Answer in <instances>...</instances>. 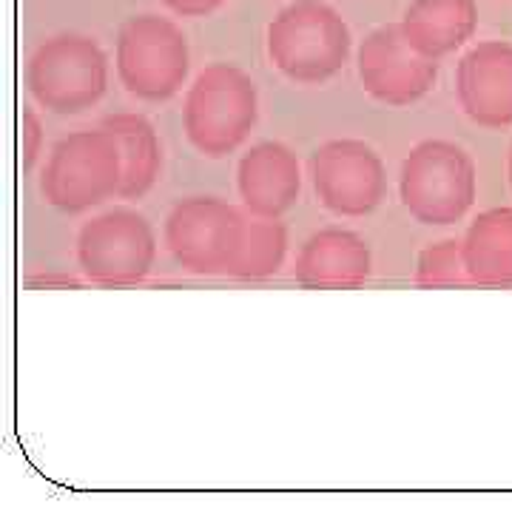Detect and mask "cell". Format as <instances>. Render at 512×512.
<instances>
[{
  "instance_id": "cell-1",
  "label": "cell",
  "mask_w": 512,
  "mask_h": 512,
  "mask_svg": "<svg viewBox=\"0 0 512 512\" xmlns=\"http://www.w3.org/2000/svg\"><path fill=\"white\" fill-rule=\"evenodd\" d=\"M256 114L259 97L251 74L231 63H211L185 94V137L200 154L220 160L248 140Z\"/></svg>"
},
{
  "instance_id": "cell-2",
  "label": "cell",
  "mask_w": 512,
  "mask_h": 512,
  "mask_svg": "<svg viewBox=\"0 0 512 512\" xmlns=\"http://www.w3.org/2000/svg\"><path fill=\"white\" fill-rule=\"evenodd\" d=\"M348 23L322 0H296L268 26V57L293 83H325L350 57Z\"/></svg>"
},
{
  "instance_id": "cell-3",
  "label": "cell",
  "mask_w": 512,
  "mask_h": 512,
  "mask_svg": "<svg viewBox=\"0 0 512 512\" xmlns=\"http://www.w3.org/2000/svg\"><path fill=\"white\" fill-rule=\"evenodd\" d=\"M399 194L421 225H456L476 200V163L456 143L424 140L402 163Z\"/></svg>"
},
{
  "instance_id": "cell-4",
  "label": "cell",
  "mask_w": 512,
  "mask_h": 512,
  "mask_svg": "<svg viewBox=\"0 0 512 512\" xmlns=\"http://www.w3.org/2000/svg\"><path fill=\"white\" fill-rule=\"evenodd\" d=\"M123 154L106 128L74 131L63 137L43 168L40 191L49 205L66 214H80L120 191Z\"/></svg>"
},
{
  "instance_id": "cell-5",
  "label": "cell",
  "mask_w": 512,
  "mask_h": 512,
  "mask_svg": "<svg viewBox=\"0 0 512 512\" xmlns=\"http://www.w3.org/2000/svg\"><path fill=\"white\" fill-rule=\"evenodd\" d=\"M26 83L37 103L52 114L92 109L109 86V60L86 35H55L29 57Z\"/></svg>"
},
{
  "instance_id": "cell-6",
  "label": "cell",
  "mask_w": 512,
  "mask_h": 512,
  "mask_svg": "<svg viewBox=\"0 0 512 512\" xmlns=\"http://www.w3.org/2000/svg\"><path fill=\"white\" fill-rule=\"evenodd\" d=\"M191 69L188 40L174 20L134 15L117 32V74L128 92L148 103L183 89Z\"/></svg>"
},
{
  "instance_id": "cell-7",
  "label": "cell",
  "mask_w": 512,
  "mask_h": 512,
  "mask_svg": "<svg viewBox=\"0 0 512 512\" xmlns=\"http://www.w3.org/2000/svg\"><path fill=\"white\" fill-rule=\"evenodd\" d=\"M245 217L217 197L180 200L165 220V248L194 276L228 274L245 237Z\"/></svg>"
},
{
  "instance_id": "cell-8",
  "label": "cell",
  "mask_w": 512,
  "mask_h": 512,
  "mask_svg": "<svg viewBox=\"0 0 512 512\" xmlns=\"http://www.w3.org/2000/svg\"><path fill=\"white\" fill-rule=\"evenodd\" d=\"M157 256V237L151 222L131 211V208H114L80 228L77 237V262L83 276L103 285V288H120V285H137L151 274Z\"/></svg>"
},
{
  "instance_id": "cell-9",
  "label": "cell",
  "mask_w": 512,
  "mask_h": 512,
  "mask_svg": "<svg viewBox=\"0 0 512 512\" xmlns=\"http://www.w3.org/2000/svg\"><path fill=\"white\" fill-rule=\"evenodd\" d=\"M311 183L336 217H365L387 191L382 157L362 140H328L311 154Z\"/></svg>"
},
{
  "instance_id": "cell-10",
  "label": "cell",
  "mask_w": 512,
  "mask_h": 512,
  "mask_svg": "<svg viewBox=\"0 0 512 512\" xmlns=\"http://www.w3.org/2000/svg\"><path fill=\"white\" fill-rule=\"evenodd\" d=\"M439 60L419 52L402 23L373 29L359 46V80L365 92L384 106H410L433 89Z\"/></svg>"
},
{
  "instance_id": "cell-11",
  "label": "cell",
  "mask_w": 512,
  "mask_h": 512,
  "mask_svg": "<svg viewBox=\"0 0 512 512\" xmlns=\"http://www.w3.org/2000/svg\"><path fill=\"white\" fill-rule=\"evenodd\" d=\"M456 92L473 123L512 126V43L487 40L470 49L458 63Z\"/></svg>"
},
{
  "instance_id": "cell-12",
  "label": "cell",
  "mask_w": 512,
  "mask_h": 512,
  "mask_svg": "<svg viewBox=\"0 0 512 512\" xmlns=\"http://www.w3.org/2000/svg\"><path fill=\"white\" fill-rule=\"evenodd\" d=\"M373 271L370 248L359 234L345 228H322L296 254L293 276L311 291H356Z\"/></svg>"
},
{
  "instance_id": "cell-13",
  "label": "cell",
  "mask_w": 512,
  "mask_h": 512,
  "mask_svg": "<svg viewBox=\"0 0 512 512\" xmlns=\"http://www.w3.org/2000/svg\"><path fill=\"white\" fill-rule=\"evenodd\" d=\"M237 185L242 205L251 214L265 217V220H279L299 200V191H302L299 160L291 148L282 143H274V140L256 143L239 160Z\"/></svg>"
},
{
  "instance_id": "cell-14",
  "label": "cell",
  "mask_w": 512,
  "mask_h": 512,
  "mask_svg": "<svg viewBox=\"0 0 512 512\" xmlns=\"http://www.w3.org/2000/svg\"><path fill=\"white\" fill-rule=\"evenodd\" d=\"M476 23V0H413L404 9L402 29L419 52L439 60L461 49Z\"/></svg>"
},
{
  "instance_id": "cell-15",
  "label": "cell",
  "mask_w": 512,
  "mask_h": 512,
  "mask_svg": "<svg viewBox=\"0 0 512 512\" xmlns=\"http://www.w3.org/2000/svg\"><path fill=\"white\" fill-rule=\"evenodd\" d=\"M470 282L487 288H512V208L478 214L461 242Z\"/></svg>"
},
{
  "instance_id": "cell-16",
  "label": "cell",
  "mask_w": 512,
  "mask_h": 512,
  "mask_svg": "<svg viewBox=\"0 0 512 512\" xmlns=\"http://www.w3.org/2000/svg\"><path fill=\"white\" fill-rule=\"evenodd\" d=\"M103 128L117 140L123 154V180L117 194L123 200L146 197L163 171V148L154 126L143 114H111L103 120Z\"/></svg>"
},
{
  "instance_id": "cell-17",
  "label": "cell",
  "mask_w": 512,
  "mask_h": 512,
  "mask_svg": "<svg viewBox=\"0 0 512 512\" xmlns=\"http://www.w3.org/2000/svg\"><path fill=\"white\" fill-rule=\"evenodd\" d=\"M288 251V231L276 220L259 217L256 222L245 225V237L239 245L237 256L228 268V276L242 279V282H259L274 276Z\"/></svg>"
},
{
  "instance_id": "cell-18",
  "label": "cell",
  "mask_w": 512,
  "mask_h": 512,
  "mask_svg": "<svg viewBox=\"0 0 512 512\" xmlns=\"http://www.w3.org/2000/svg\"><path fill=\"white\" fill-rule=\"evenodd\" d=\"M464 282H470V276L464 268L461 242L441 239V242L421 251L419 265H416V285L419 288L439 291V288H458Z\"/></svg>"
},
{
  "instance_id": "cell-19",
  "label": "cell",
  "mask_w": 512,
  "mask_h": 512,
  "mask_svg": "<svg viewBox=\"0 0 512 512\" xmlns=\"http://www.w3.org/2000/svg\"><path fill=\"white\" fill-rule=\"evenodd\" d=\"M20 140H23V171L29 174L35 168L37 154H40V146H43V126H40V117L32 109H23Z\"/></svg>"
},
{
  "instance_id": "cell-20",
  "label": "cell",
  "mask_w": 512,
  "mask_h": 512,
  "mask_svg": "<svg viewBox=\"0 0 512 512\" xmlns=\"http://www.w3.org/2000/svg\"><path fill=\"white\" fill-rule=\"evenodd\" d=\"M160 3L180 18H208L225 0H160Z\"/></svg>"
},
{
  "instance_id": "cell-21",
  "label": "cell",
  "mask_w": 512,
  "mask_h": 512,
  "mask_svg": "<svg viewBox=\"0 0 512 512\" xmlns=\"http://www.w3.org/2000/svg\"><path fill=\"white\" fill-rule=\"evenodd\" d=\"M507 177H510V185H512V146H510V160H507Z\"/></svg>"
}]
</instances>
